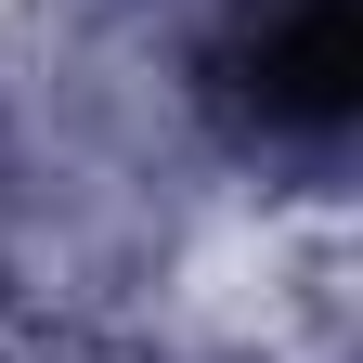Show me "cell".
I'll return each mask as SVG.
<instances>
[{
  "label": "cell",
  "instance_id": "6da1fadb",
  "mask_svg": "<svg viewBox=\"0 0 363 363\" xmlns=\"http://www.w3.org/2000/svg\"><path fill=\"white\" fill-rule=\"evenodd\" d=\"M247 91H259V117H286V130H337L363 104V0H286V13L247 39Z\"/></svg>",
  "mask_w": 363,
  "mask_h": 363
}]
</instances>
